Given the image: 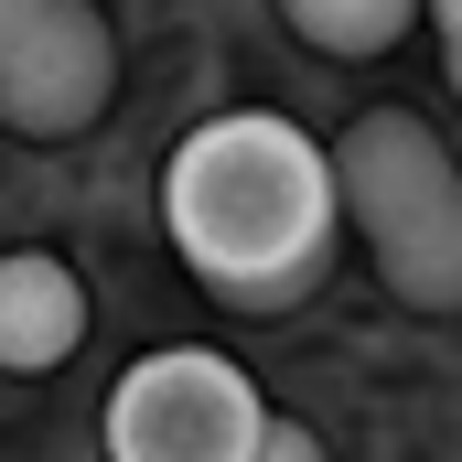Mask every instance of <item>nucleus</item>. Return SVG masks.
<instances>
[{"mask_svg":"<svg viewBox=\"0 0 462 462\" xmlns=\"http://www.w3.org/2000/svg\"><path fill=\"white\" fill-rule=\"evenodd\" d=\"M87 345V280L54 247H11L0 258V365L11 376H54Z\"/></svg>","mask_w":462,"mask_h":462,"instance_id":"5","label":"nucleus"},{"mask_svg":"<svg viewBox=\"0 0 462 462\" xmlns=\"http://www.w3.org/2000/svg\"><path fill=\"white\" fill-rule=\"evenodd\" d=\"M162 226H172V258L236 312L312 301L334 269V236H345L334 140H312L280 108L194 118L162 162Z\"/></svg>","mask_w":462,"mask_h":462,"instance_id":"1","label":"nucleus"},{"mask_svg":"<svg viewBox=\"0 0 462 462\" xmlns=\"http://www.w3.org/2000/svg\"><path fill=\"white\" fill-rule=\"evenodd\" d=\"M97 441H108V462H269L280 420L236 355L172 345V355H140L108 387Z\"/></svg>","mask_w":462,"mask_h":462,"instance_id":"3","label":"nucleus"},{"mask_svg":"<svg viewBox=\"0 0 462 462\" xmlns=\"http://www.w3.org/2000/svg\"><path fill=\"white\" fill-rule=\"evenodd\" d=\"M420 11H430V0H280V22H291L312 54H334V65L387 54L398 32H420Z\"/></svg>","mask_w":462,"mask_h":462,"instance_id":"6","label":"nucleus"},{"mask_svg":"<svg viewBox=\"0 0 462 462\" xmlns=\"http://www.w3.org/2000/svg\"><path fill=\"white\" fill-rule=\"evenodd\" d=\"M345 226L409 312H462V162L420 108H365L334 140Z\"/></svg>","mask_w":462,"mask_h":462,"instance_id":"2","label":"nucleus"},{"mask_svg":"<svg viewBox=\"0 0 462 462\" xmlns=\"http://www.w3.org/2000/svg\"><path fill=\"white\" fill-rule=\"evenodd\" d=\"M269 462H323V441H312V430H291V420H280V441H269Z\"/></svg>","mask_w":462,"mask_h":462,"instance_id":"8","label":"nucleus"},{"mask_svg":"<svg viewBox=\"0 0 462 462\" xmlns=\"http://www.w3.org/2000/svg\"><path fill=\"white\" fill-rule=\"evenodd\" d=\"M430 32H441V65H452V97H462V0H430Z\"/></svg>","mask_w":462,"mask_h":462,"instance_id":"7","label":"nucleus"},{"mask_svg":"<svg viewBox=\"0 0 462 462\" xmlns=\"http://www.w3.org/2000/svg\"><path fill=\"white\" fill-rule=\"evenodd\" d=\"M118 97V43L87 0H0V118L22 140H76Z\"/></svg>","mask_w":462,"mask_h":462,"instance_id":"4","label":"nucleus"}]
</instances>
